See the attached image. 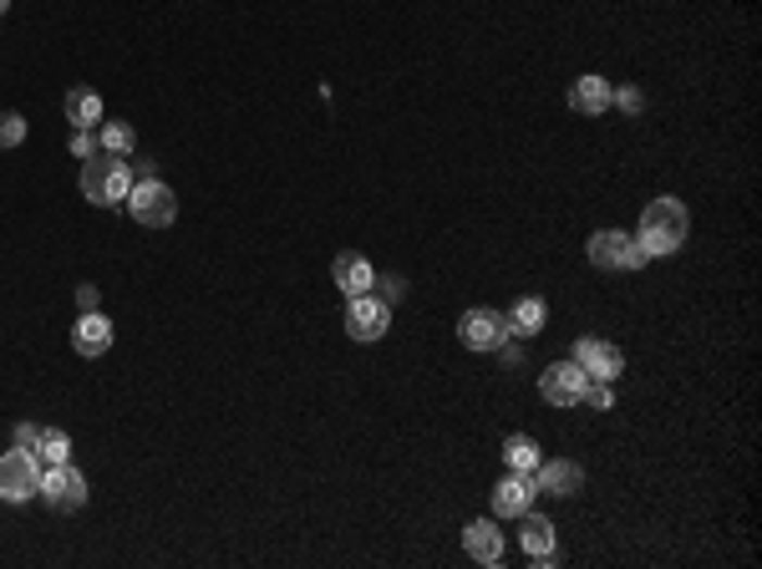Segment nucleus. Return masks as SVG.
<instances>
[{
    "label": "nucleus",
    "mask_w": 762,
    "mask_h": 569,
    "mask_svg": "<svg viewBox=\"0 0 762 569\" xmlns=\"http://www.w3.org/2000/svg\"><path fill=\"white\" fill-rule=\"evenodd\" d=\"M545 316H549L545 301H539V295H524V301L503 316V326H509V336H519V341H534V336L545 331Z\"/></svg>",
    "instance_id": "nucleus-18"
},
{
    "label": "nucleus",
    "mask_w": 762,
    "mask_h": 569,
    "mask_svg": "<svg viewBox=\"0 0 762 569\" xmlns=\"http://www.w3.org/2000/svg\"><path fill=\"white\" fill-rule=\"evenodd\" d=\"M5 5H11V0H0V16H5Z\"/></svg>",
    "instance_id": "nucleus-31"
},
{
    "label": "nucleus",
    "mask_w": 762,
    "mask_h": 569,
    "mask_svg": "<svg viewBox=\"0 0 762 569\" xmlns=\"http://www.w3.org/2000/svg\"><path fill=\"white\" fill-rule=\"evenodd\" d=\"M610 92H615V87L590 72V77H579L575 87H570V108L585 112V117H600V112H610Z\"/></svg>",
    "instance_id": "nucleus-17"
},
{
    "label": "nucleus",
    "mask_w": 762,
    "mask_h": 569,
    "mask_svg": "<svg viewBox=\"0 0 762 569\" xmlns=\"http://www.w3.org/2000/svg\"><path fill=\"white\" fill-rule=\"evenodd\" d=\"M463 549L473 565H498V559H503V534H498V523L473 519L463 529Z\"/></svg>",
    "instance_id": "nucleus-15"
},
{
    "label": "nucleus",
    "mask_w": 762,
    "mask_h": 569,
    "mask_svg": "<svg viewBox=\"0 0 762 569\" xmlns=\"http://www.w3.org/2000/svg\"><path fill=\"white\" fill-rule=\"evenodd\" d=\"M97 148H102V153H133V148H138V132H133V127L127 123H102L97 127Z\"/></svg>",
    "instance_id": "nucleus-22"
},
{
    "label": "nucleus",
    "mask_w": 762,
    "mask_h": 569,
    "mask_svg": "<svg viewBox=\"0 0 762 569\" xmlns=\"http://www.w3.org/2000/svg\"><path fill=\"white\" fill-rule=\"evenodd\" d=\"M66 123H77V127H97L102 123V97L97 92H66Z\"/></svg>",
    "instance_id": "nucleus-20"
},
{
    "label": "nucleus",
    "mask_w": 762,
    "mask_h": 569,
    "mask_svg": "<svg viewBox=\"0 0 762 569\" xmlns=\"http://www.w3.org/2000/svg\"><path fill=\"white\" fill-rule=\"evenodd\" d=\"M534 483H539V493H554V498H575L579 489H585V468L570 458H549L534 468Z\"/></svg>",
    "instance_id": "nucleus-12"
},
{
    "label": "nucleus",
    "mask_w": 762,
    "mask_h": 569,
    "mask_svg": "<svg viewBox=\"0 0 762 569\" xmlns=\"http://www.w3.org/2000/svg\"><path fill=\"white\" fill-rule=\"evenodd\" d=\"M330 280L341 284V295L351 301V295H366V290H376V269L366 254H336V265H330Z\"/></svg>",
    "instance_id": "nucleus-13"
},
{
    "label": "nucleus",
    "mask_w": 762,
    "mask_h": 569,
    "mask_svg": "<svg viewBox=\"0 0 762 569\" xmlns=\"http://www.w3.org/2000/svg\"><path fill=\"white\" fill-rule=\"evenodd\" d=\"M458 341L467 351H498L509 341V326H503V311H488V305H473L458 320Z\"/></svg>",
    "instance_id": "nucleus-7"
},
{
    "label": "nucleus",
    "mask_w": 762,
    "mask_h": 569,
    "mask_svg": "<svg viewBox=\"0 0 762 569\" xmlns=\"http://www.w3.org/2000/svg\"><path fill=\"white\" fill-rule=\"evenodd\" d=\"M391 326V305L382 301V295H351V305H346V336L351 341H382Z\"/></svg>",
    "instance_id": "nucleus-6"
},
{
    "label": "nucleus",
    "mask_w": 762,
    "mask_h": 569,
    "mask_svg": "<svg viewBox=\"0 0 762 569\" xmlns=\"http://www.w3.org/2000/svg\"><path fill=\"white\" fill-rule=\"evenodd\" d=\"M41 493V458L32 447H11L0 453V498L5 504H26Z\"/></svg>",
    "instance_id": "nucleus-4"
},
{
    "label": "nucleus",
    "mask_w": 762,
    "mask_h": 569,
    "mask_svg": "<svg viewBox=\"0 0 762 569\" xmlns=\"http://www.w3.org/2000/svg\"><path fill=\"white\" fill-rule=\"evenodd\" d=\"M579 402H590L595 412H610L615 407V381H585V396Z\"/></svg>",
    "instance_id": "nucleus-24"
},
{
    "label": "nucleus",
    "mask_w": 762,
    "mask_h": 569,
    "mask_svg": "<svg viewBox=\"0 0 762 569\" xmlns=\"http://www.w3.org/2000/svg\"><path fill=\"white\" fill-rule=\"evenodd\" d=\"M72 153H77V159H92V153H97L92 127H77V132H72Z\"/></svg>",
    "instance_id": "nucleus-27"
},
{
    "label": "nucleus",
    "mask_w": 762,
    "mask_h": 569,
    "mask_svg": "<svg viewBox=\"0 0 762 569\" xmlns=\"http://www.w3.org/2000/svg\"><path fill=\"white\" fill-rule=\"evenodd\" d=\"M519 544H524V554L529 559H554V523L545 519V514H519Z\"/></svg>",
    "instance_id": "nucleus-16"
},
{
    "label": "nucleus",
    "mask_w": 762,
    "mask_h": 569,
    "mask_svg": "<svg viewBox=\"0 0 762 569\" xmlns=\"http://www.w3.org/2000/svg\"><path fill=\"white\" fill-rule=\"evenodd\" d=\"M36 438H41V427H36V422H21L16 427V447H36Z\"/></svg>",
    "instance_id": "nucleus-28"
},
{
    "label": "nucleus",
    "mask_w": 762,
    "mask_h": 569,
    "mask_svg": "<svg viewBox=\"0 0 762 569\" xmlns=\"http://www.w3.org/2000/svg\"><path fill=\"white\" fill-rule=\"evenodd\" d=\"M503 463H509L514 473H534V468L545 463V453H539V443H534L529 432H514V438L503 443Z\"/></svg>",
    "instance_id": "nucleus-19"
},
{
    "label": "nucleus",
    "mask_w": 762,
    "mask_h": 569,
    "mask_svg": "<svg viewBox=\"0 0 762 569\" xmlns=\"http://www.w3.org/2000/svg\"><path fill=\"white\" fill-rule=\"evenodd\" d=\"M41 498H47L57 514L82 508L87 504V478H82V468H72V463H51L47 473H41Z\"/></svg>",
    "instance_id": "nucleus-8"
},
{
    "label": "nucleus",
    "mask_w": 762,
    "mask_h": 569,
    "mask_svg": "<svg viewBox=\"0 0 762 569\" xmlns=\"http://www.w3.org/2000/svg\"><path fill=\"white\" fill-rule=\"evenodd\" d=\"M36 458L47 463H72V438H66L62 427H41V438H36V447H32Z\"/></svg>",
    "instance_id": "nucleus-21"
},
{
    "label": "nucleus",
    "mask_w": 762,
    "mask_h": 569,
    "mask_svg": "<svg viewBox=\"0 0 762 569\" xmlns=\"http://www.w3.org/2000/svg\"><path fill=\"white\" fill-rule=\"evenodd\" d=\"M585 250H590L595 269H640V265H646L636 235H625V229H595Z\"/></svg>",
    "instance_id": "nucleus-5"
},
{
    "label": "nucleus",
    "mask_w": 762,
    "mask_h": 569,
    "mask_svg": "<svg viewBox=\"0 0 762 569\" xmlns=\"http://www.w3.org/2000/svg\"><path fill=\"white\" fill-rule=\"evenodd\" d=\"M585 371L579 362H554L545 366V377H539V396H545L549 407H579V396H585Z\"/></svg>",
    "instance_id": "nucleus-9"
},
{
    "label": "nucleus",
    "mask_w": 762,
    "mask_h": 569,
    "mask_svg": "<svg viewBox=\"0 0 762 569\" xmlns=\"http://www.w3.org/2000/svg\"><path fill=\"white\" fill-rule=\"evenodd\" d=\"M686 235H691V219H686L682 199L661 193V199H651V204L640 208L636 244H640V254H646V260H666V254H676L686 244Z\"/></svg>",
    "instance_id": "nucleus-1"
},
{
    "label": "nucleus",
    "mask_w": 762,
    "mask_h": 569,
    "mask_svg": "<svg viewBox=\"0 0 762 569\" xmlns=\"http://www.w3.org/2000/svg\"><path fill=\"white\" fill-rule=\"evenodd\" d=\"M72 346L77 356H108L112 351V320L102 311H82L77 326H72Z\"/></svg>",
    "instance_id": "nucleus-14"
},
{
    "label": "nucleus",
    "mask_w": 762,
    "mask_h": 569,
    "mask_svg": "<svg viewBox=\"0 0 762 569\" xmlns=\"http://www.w3.org/2000/svg\"><path fill=\"white\" fill-rule=\"evenodd\" d=\"M575 362H579V371H585L590 381H615L625 371L621 346H610V341H600V336H585V341H579Z\"/></svg>",
    "instance_id": "nucleus-10"
},
{
    "label": "nucleus",
    "mask_w": 762,
    "mask_h": 569,
    "mask_svg": "<svg viewBox=\"0 0 762 569\" xmlns=\"http://www.w3.org/2000/svg\"><path fill=\"white\" fill-rule=\"evenodd\" d=\"M534 493H539L534 473H514V468H509V478L494 489V514H498V519H519V514H529Z\"/></svg>",
    "instance_id": "nucleus-11"
},
{
    "label": "nucleus",
    "mask_w": 762,
    "mask_h": 569,
    "mask_svg": "<svg viewBox=\"0 0 762 569\" xmlns=\"http://www.w3.org/2000/svg\"><path fill=\"white\" fill-rule=\"evenodd\" d=\"M376 284H382V301H402V295H407V280H402V275H376Z\"/></svg>",
    "instance_id": "nucleus-26"
},
{
    "label": "nucleus",
    "mask_w": 762,
    "mask_h": 569,
    "mask_svg": "<svg viewBox=\"0 0 762 569\" xmlns=\"http://www.w3.org/2000/svg\"><path fill=\"white\" fill-rule=\"evenodd\" d=\"M610 102H615L621 112H630V117H636V112L646 108V97H640L636 87H621V92H610Z\"/></svg>",
    "instance_id": "nucleus-25"
},
{
    "label": "nucleus",
    "mask_w": 762,
    "mask_h": 569,
    "mask_svg": "<svg viewBox=\"0 0 762 569\" xmlns=\"http://www.w3.org/2000/svg\"><path fill=\"white\" fill-rule=\"evenodd\" d=\"M498 356H503V366H519V346H509V341L498 346Z\"/></svg>",
    "instance_id": "nucleus-30"
},
{
    "label": "nucleus",
    "mask_w": 762,
    "mask_h": 569,
    "mask_svg": "<svg viewBox=\"0 0 762 569\" xmlns=\"http://www.w3.org/2000/svg\"><path fill=\"white\" fill-rule=\"evenodd\" d=\"M77 311H97V284H77Z\"/></svg>",
    "instance_id": "nucleus-29"
},
{
    "label": "nucleus",
    "mask_w": 762,
    "mask_h": 569,
    "mask_svg": "<svg viewBox=\"0 0 762 569\" xmlns=\"http://www.w3.org/2000/svg\"><path fill=\"white\" fill-rule=\"evenodd\" d=\"M127 214L142 224V229H168L178 219V193L163 184V178H142L127 193Z\"/></svg>",
    "instance_id": "nucleus-3"
},
{
    "label": "nucleus",
    "mask_w": 762,
    "mask_h": 569,
    "mask_svg": "<svg viewBox=\"0 0 762 569\" xmlns=\"http://www.w3.org/2000/svg\"><path fill=\"white\" fill-rule=\"evenodd\" d=\"M82 193H87V204H127V193H133V163L123 153H102L97 148L92 159H82Z\"/></svg>",
    "instance_id": "nucleus-2"
},
{
    "label": "nucleus",
    "mask_w": 762,
    "mask_h": 569,
    "mask_svg": "<svg viewBox=\"0 0 762 569\" xmlns=\"http://www.w3.org/2000/svg\"><path fill=\"white\" fill-rule=\"evenodd\" d=\"M26 142V117L21 112H0V148H21Z\"/></svg>",
    "instance_id": "nucleus-23"
}]
</instances>
